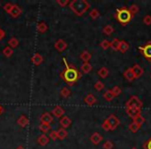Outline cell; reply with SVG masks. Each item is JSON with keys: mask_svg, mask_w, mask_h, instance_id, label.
Instances as JSON below:
<instances>
[{"mask_svg": "<svg viewBox=\"0 0 151 149\" xmlns=\"http://www.w3.org/2000/svg\"><path fill=\"white\" fill-rule=\"evenodd\" d=\"M63 62L65 63V69L60 73V77L62 78V80L66 83L69 86H73L78 80H80L82 78V73L76 68L75 65L69 64L67 63V61L65 60V58L63 59Z\"/></svg>", "mask_w": 151, "mask_h": 149, "instance_id": "1", "label": "cell"}, {"mask_svg": "<svg viewBox=\"0 0 151 149\" xmlns=\"http://www.w3.org/2000/svg\"><path fill=\"white\" fill-rule=\"evenodd\" d=\"M70 11L78 17H82L89 9H90V4L86 0H73L68 4Z\"/></svg>", "mask_w": 151, "mask_h": 149, "instance_id": "2", "label": "cell"}, {"mask_svg": "<svg viewBox=\"0 0 151 149\" xmlns=\"http://www.w3.org/2000/svg\"><path fill=\"white\" fill-rule=\"evenodd\" d=\"M116 19L119 23H121L122 25H125V24L129 23L130 20L132 19V14L129 13L128 9L126 7H122V9H118L116 11Z\"/></svg>", "mask_w": 151, "mask_h": 149, "instance_id": "3", "label": "cell"}, {"mask_svg": "<svg viewBox=\"0 0 151 149\" xmlns=\"http://www.w3.org/2000/svg\"><path fill=\"white\" fill-rule=\"evenodd\" d=\"M143 106V103L141 101V99H139L137 95H132L129 97L127 101L125 104L126 108H137V109H141Z\"/></svg>", "mask_w": 151, "mask_h": 149, "instance_id": "4", "label": "cell"}, {"mask_svg": "<svg viewBox=\"0 0 151 149\" xmlns=\"http://www.w3.org/2000/svg\"><path fill=\"white\" fill-rule=\"evenodd\" d=\"M139 50L147 60L151 61V42H148L144 47H140Z\"/></svg>", "mask_w": 151, "mask_h": 149, "instance_id": "5", "label": "cell"}, {"mask_svg": "<svg viewBox=\"0 0 151 149\" xmlns=\"http://www.w3.org/2000/svg\"><path fill=\"white\" fill-rule=\"evenodd\" d=\"M54 48H55V50H56L57 52L62 53L67 49V44H66V42H65L64 40H62V38H59V40H57L56 42H55Z\"/></svg>", "mask_w": 151, "mask_h": 149, "instance_id": "6", "label": "cell"}, {"mask_svg": "<svg viewBox=\"0 0 151 149\" xmlns=\"http://www.w3.org/2000/svg\"><path fill=\"white\" fill-rule=\"evenodd\" d=\"M108 122H109L110 126H111V130H115L118 127V125L120 124V120L116 117L114 114H111L109 117L107 118Z\"/></svg>", "mask_w": 151, "mask_h": 149, "instance_id": "7", "label": "cell"}, {"mask_svg": "<svg viewBox=\"0 0 151 149\" xmlns=\"http://www.w3.org/2000/svg\"><path fill=\"white\" fill-rule=\"evenodd\" d=\"M125 111L128 117H130L132 120L141 115V109H137V108H126Z\"/></svg>", "mask_w": 151, "mask_h": 149, "instance_id": "8", "label": "cell"}, {"mask_svg": "<svg viewBox=\"0 0 151 149\" xmlns=\"http://www.w3.org/2000/svg\"><path fill=\"white\" fill-rule=\"evenodd\" d=\"M54 121V117L52 116V114L49 113V112H45L40 116V123H48L51 124Z\"/></svg>", "mask_w": 151, "mask_h": 149, "instance_id": "9", "label": "cell"}, {"mask_svg": "<svg viewBox=\"0 0 151 149\" xmlns=\"http://www.w3.org/2000/svg\"><path fill=\"white\" fill-rule=\"evenodd\" d=\"M64 109H63L61 106H56V107H54L53 108V110H52V115L53 116H55V117H57V118H61L63 115H64Z\"/></svg>", "mask_w": 151, "mask_h": 149, "instance_id": "10", "label": "cell"}, {"mask_svg": "<svg viewBox=\"0 0 151 149\" xmlns=\"http://www.w3.org/2000/svg\"><path fill=\"white\" fill-rule=\"evenodd\" d=\"M132 71H134V78L139 79L144 75V69L142 68V66H140L139 64H134V66L132 67Z\"/></svg>", "mask_w": 151, "mask_h": 149, "instance_id": "11", "label": "cell"}, {"mask_svg": "<svg viewBox=\"0 0 151 149\" xmlns=\"http://www.w3.org/2000/svg\"><path fill=\"white\" fill-rule=\"evenodd\" d=\"M96 101H97L96 97H95L94 94H92V93H88V94L84 97V103L86 104V105H88V106L95 105V104H96Z\"/></svg>", "mask_w": 151, "mask_h": 149, "instance_id": "12", "label": "cell"}, {"mask_svg": "<svg viewBox=\"0 0 151 149\" xmlns=\"http://www.w3.org/2000/svg\"><path fill=\"white\" fill-rule=\"evenodd\" d=\"M59 124L61 125V127L65 128L66 130L67 127H69L71 124V120L69 117H67V116H62V117L60 118V120H59Z\"/></svg>", "mask_w": 151, "mask_h": 149, "instance_id": "13", "label": "cell"}, {"mask_svg": "<svg viewBox=\"0 0 151 149\" xmlns=\"http://www.w3.org/2000/svg\"><path fill=\"white\" fill-rule=\"evenodd\" d=\"M21 14H22V9H21V7H20L18 4H14L13 9H12L11 13H9V15L12 16V18L16 19V18L19 17Z\"/></svg>", "mask_w": 151, "mask_h": 149, "instance_id": "14", "label": "cell"}, {"mask_svg": "<svg viewBox=\"0 0 151 149\" xmlns=\"http://www.w3.org/2000/svg\"><path fill=\"white\" fill-rule=\"evenodd\" d=\"M31 61H32V63H33L34 65L38 66V65L42 64V61H44V57H42V55L40 54V53H35V54H34L33 56H32Z\"/></svg>", "mask_w": 151, "mask_h": 149, "instance_id": "15", "label": "cell"}, {"mask_svg": "<svg viewBox=\"0 0 151 149\" xmlns=\"http://www.w3.org/2000/svg\"><path fill=\"white\" fill-rule=\"evenodd\" d=\"M103 139H104L103 136H101V135H99V132H93V134L90 136V141L94 145H99V143L103 141Z\"/></svg>", "mask_w": 151, "mask_h": 149, "instance_id": "16", "label": "cell"}, {"mask_svg": "<svg viewBox=\"0 0 151 149\" xmlns=\"http://www.w3.org/2000/svg\"><path fill=\"white\" fill-rule=\"evenodd\" d=\"M123 76H124V78L126 79V80L128 81V82H132V81L134 80V71H132V67L130 68H127L125 71L123 73Z\"/></svg>", "mask_w": 151, "mask_h": 149, "instance_id": "17", "label": "cell"}, {"mask_svg": "<svg viewBox=\"0 0 151 149\" xmlns=\"http://www.w3.org/2000/svg\"><path fill=\"white\" fill-rule=\"evenodd\" d=\"M17 122H18V124L21 126V127H26V126L29 124V119L27 118V116L21 115L19 118H18Z\"/></svg>", "mask_w": 151, "mask_h": 149, "instance_id": "18", "label": "cell"}, {"mask_svg": "<svg viewBox=\"0 0 151 149\" xmlns=\"http://www.w3.org/2000/svg\"><path fill=\"white\" fill-rule=\"evenodd\" d=\"M49 140H50V138L47 137L45 134H42L37 138V143L40 145V146H46V145L49 143Z\"/></svg>", "mask_w": 151, "mask_h": 149, "instance_id": "19", "label": "cell"}, {"mask_svg": "<svg viewBox=\"0 0 151 149\" xmlns=\"http://www.w3.org/2000/svg\"><path fill=\"white\" fill-rule=\"evenodd\" d=\"M91 57H92V55H91L88 51H84V52H82V53H81V55H80L81 60H82L84 63L89 62V61L91 60Z\"/></svg>", "mask_w": 151, "mask_h": 149, "instance_id": "20", "label": "cell"}, {"mask_svg": "<svg viewBox=\"0 0 151 149\" xmlns=\"http://www.w3.org/2000/svg\"><path fill=\"white\" fill-rule=\"evenodd\" d=\"M97 75H99V76L101 77V78H103V79L107 78V77L109 76V69H108L107 67H105V66L101 67V68L97 71Z\"/></svg>", "mask_w": 151, "mask_h": 149, "instance_id": "21", "label": "cell"}, {"mask_svg": "<svg viewBox=\"0 0 151 149\" xmlns=\"http://www.w3.org/2000/svg\"><path fill=\"white\" fill-rule=\"evenodd\" d=\"M36 29H37L38 33H45V32L48 30V25H47L45 22H40V23L37 24Z\"/></svg>", "mask_w": 151, "mask_h": 149, "instance_id": "22", "label": "cell"}, {"mask_svg": "<svg viewBox=\"0 0 151 149\" xmlns=\"http://www.w3.org/2000/svg\"><path fill=\"white\" fill-rule=\"evenodd\" d=\"M128 49H129V45H128V42H125V40H120V48H119L120 52L125 53L128 51Z\"/></svg>", "mask_w": 151, "mask_h": 149, "instance_id": "23", "label": "cell"}, {"mask_svg": "<svg viewBox=\"0 0 151 149\" xmlns=\"http://www.w3.org/2000/svg\"><path fill=\"white\" fill-rule=\"evenodd\" d=\"M81 71H82L84 73H89L91 71H92V65L90 64V62L83 63L82 66H81Z\"/></svg>", "mask_w": 151, "mask_h": 149, "instance_id": "24", "label": "cell"}, {"mask_svg": "<svg viewBox=\"0 0 151 149\" xmlns=\"http://www.w3.org/2000/svg\"><path fill=\"white\" fill-rule=\"evenodd\" d=\"M57 135H58L59 140H64V139L67 137V132H66V130H65V128L60 127L58 130H57Z\"/></svg>", "mask_w": 151, "mask_h": 149, "instance_id": "25", "label": "cell"}, {"mask_svg": "<svg viewBox=\"0 0 151 149\" xmlns=\"http://www.w3.org/2000/svg\"><path fill=\"white\" fill-rule=\"evenodd\" d=\"M2 54H3V56H4V57H6V58H9V57L13 56L14 50L11 48V47H5V48L2 50Z\"/></svg>", "mask_w": 151, "mask_h": 149, "instance_id": "26", "label": "cell"}, {"mask_svg": "<svg viewBox=\"0 0 151 149\" xmlns=\"http://www.w3.org/2000/svg\"><path fill=\"white\" fill-rule=\"evenodd\" d=\"M104 99H105L107 101H112L114 99H115V96H114L111 89H109V90H107L105 93H104Z\"/></svg>", "mask_w": 151, "mask_h": 149, "instance_id": "27", "label": "cell"}, {"mask_svg": "<svg viewBox=\"0 0 151 149\" xmlns=\"http://www.w3.org/2000/svg\"><path fill=\"white\" fill-rule=\"evenodd\" d=\"M120 48V40L118 38H114L111 42V49L113 51H119Z\"/></svg>", "mask_w": 151, "mask_h": 149, "instance_id": "28", "label": "cell"}, {"mask_svg": "<svg viewBox=\"0 0 151 149\" xmlns=\"http://www.w3.org/2000/svg\"><path fill=\"white\" fill-rule=\"evenodd\" d=\"M60 94H61V96H62V97L67 99V97L70 96L71 91H70V89H69L68 87H63V88L61 89V91H60Z\"/></svg>", "mask_w": 151, "mask_h": 149, "instance_id": "29", "label": "cell"}, {"mask_svg": "<svg viewBox=\"0 0 151 149\" xmlns=\"http://www.w3.org/2000/svg\"><path fill=\"white\" fill-rule=\"evenodd\" d=\"M19 46V40L16 37H11L9 40V47H11L12 49H15Z\"/></svg>", "mask_w": 151, "mask_h": 149, "instance_id": "30", "label": "cell"}, {"mask_svg": "<svg viewBox=\"0 0 151 149\" xmlns=\"http://www.w3.org/2000/svg\"><path fill=\"white\" fill-rule=\"evenodd\" d=\"M89 16H90V18L92 20H96L97 18H99V16H101V13L99 12V9H92L90 11V13H89Z\"/></svg>", "mask_w": 151, "mask_h": 149, "instance_id": "31", "label": "cell"}, {"mask_svg": "<svg viewBox=\"0 0 151 149\" xmlns=\"http://www.w3.org/2000/svg\"><path fill=\"white\" fill-rule=\"evenodd\" d=\"M38 128L40 130V132H48L51 130V124H48V123H40Z\"/></svg>", "mask_w": 151, "mask_h": 149, "instance_id": "32", "label": "cell"}, {"mask_svg": "<svg viewBox=\"0 0 151 149\" xmlns=\"http://www.w3.org/2000/svg\"><path fill=\"white\" fill-rule=\"evenodd\" d=\"M103 32L105 34H107V35H111L114 32V27L111 25H106L105 27L103 28Z\"/></svg>", "mask_w": 151, "mask_h": 149, "instance_id": "33", "label": "cell"}, {"mask_svg": "<svg viewBox=\"0 0 151 149\" xmlns=\"http://www.w3.org/2000/svg\"><path fill=\"white\" fill-rule=\"evenodd\" d=\"M140 128H141V126L138 125V124H137L136 122H134V121H132V123L128 125V130H129L132 132H137L139 130H140Z\"/></svg>", "mask_w": 151, "mask_h": 149, "instance_id": "34", "label": "cell"}, {"mask_svg": "<svg viewBox=\"0 0 151 149\" xmlns=\"http://www.w3.org/2000/svg\"><path fill=\"white\" fill-rule=\"evenodd\" d=\"M128 11H129V13L132 14V16L134 17V15H137V14L139 13V6L137 4H132L129 6V9H128Z\"/></svg>", "mask_w": 151, "mask_h": 149, "instance_id": "35", "label": "cell"}, {"mask_svg": "<svg viewBox=\"0 0 151 149\" xmlns=\"http://www.w3.org/2000/svg\"><path fill=\"white\" fill-rule=\"evenodd\" d=\"M104 88H105V84L101 81H97V82L94 83V89L96 91H101Z\"/></svg>", "mask_w": 151, "mask_h": 149, "instance_id": "36", "label": "cell"}, {"mask_svg": "<svg viewBox=\"0 0 151 149\" xmlns=\"http://www.w3.org/2000/svg\"><path fill=\"white\" fill-rule=\"evenodd\" d=\"M101 48L103 49V50H108L109 48H111V42H109V40H104L103 42H101Z\"/></svg>", "mask_w": 151, "mask_h": 149, "instance_id": "37", "label": "cell"}, {"mask_svg": "<svg viewBox=\"0 0 151 149\" xmlns=\"http://www.w3.org/2000/svg\"><path fill=\"white\" fill-rule=\"evenodd\" d=\"M132 121L136 122V123L138 124V125L142 126V124H144V122L146 121V120H145V118L143 117L142 115H140V116H138V117H137V118H134V119L132 120Z\"/></svg>", "mask_w": 151, "mask_h": 149, "instance_id": "38", "label": "cell"}, {"mask_svg": "<svg viewBox=\"0 0 151 149\" xmlns=\"http://www.w3.org/2000/svg\"><path fill=\"white\" fill-rule=\"evenodd\" d=\"M103 148H104V149H113V148H114L113 142H112V141H110V140H107L105 143H104Z\"/></svg>", "mask_w": 151, "mask_h": 149, "instance_id": "39", "label": "cell"}, {"mask_svg": "<svg viewBox=\"0 0 151 149\" xmlns=\"http://www.w3.org/2000/svg\"><path fill=\"white\" fill-rule=\"evenodd\" d=\"M111 90H112V92H113V94H114V96H115V97L121 94V88H120L119 86H114Z\"/></svg>", "mask_w": 151, "mask_h": 149, "instance_id": "40", "label": "cell"}, {"mask_svg": "<svg viewBox=\"0 0 151 149\" xmlns=\"http://www.w3.org/2000/svg\"><path fill=\"white\" fill-rule=\"evenodd\" d=\"M13 6H14L13 3L7 2V3H5V4L3 5V9H4L5 13L9 14V13H11V11H12V9H13Z\"/></svg>", "mask_w": 151, "mask_h": 149, "instance_id": "41", "label": "cell"}, {"mask_svg": "<svg viewBox=\"0 0 151 149\" xmlns=\"http://www.w3.org/2000/svg\"><path fill=\"white\" fill-rule=\"evenodd\" d=\"M101 127H103L104 130H106V132H109V130H111V126H110L109 122H108V120H104L103 124H101Z\"/></svg>", "mask_w": 151, "mask_h": 149, "instance_id": "42", "label": "cell"}, {"mask_svg": "<svg viewBox=\"0 0 151 149\" xmlns=\"http://www.w3.org/2000/svg\"><path fill=\"white\" fill-rule=\"evenodd\" d=\"M49 138L52 141H56L58 139V135H57V130H51L50 135H49Z\"/></svg>", "mask_w": 151, "mask_h": 149, "instance_id": "43", "label": "cell"}, {"mask_svg": "<svg viewBox=\"0 0 151 149\" xmlns=\"http://www.w3.org/2000/svg\"><path fill=\"white\" fill-rule=\"evenodd\" d=\"M143 23H144L145 25H147V26H150L151 25V16L150 15L145 16L144 19H143Z\"/></svg>", "mask_w": 151, "mask_h": 149, "instance_id": "44", "label": "cell"}, {"mask_svg": "<svg viewBox=\"0 0 151 149\" xmlns=\"http://www.w3.org/2000/svg\"><path fill=\"white\" fill-rule=\"evenodd\" d=\"M56 3L58 5H60L61 7H64L67 4H69V1L68 0H56Z\"/></svg>", "mask_w": 151, "mask_h": 149, "instance_id": "45", "label": "cell"}, {"mask_svg": "<svg viewBox=\"0 0 151 149\" xmlns=\"http://www.w3.org/2000/svg\"><path fill=\"white\" fill-rule=\"evenodd\" d=\"M143 147H144V149H151V138L146 143L143 144Z\"/></svg>", "mask_w": 151, "mask_h": 149, "instance_id": "46", "label": "cell"}, {"mask_svg": "<svg viewBox=\"0 0 151 149\" xmlns=\"http://www.w3.org/2000/svg\"><path fill=\"white\" fill-rule=\"evenodd\" d=\"M5 35H6V33H5V31L2 29V28H0V40H2L3 38L5 37Z\"/></svg>", "mask_w": 151, "mask_h": 149, "instance_id": "47", "label": "cell"}, {"mask_svg": "<svg viewBox=\"0 0 151 149\" xmlns=\"http://www.w3.org/2000/svg\"><path fill=\"white\" fill-rule=\"evenodd\" d=\"M16 149H25V147H24V146H18Z\"/></svg>", "mask_w": 151, "mask_h": 149, "instance_id": "48", "label": "cell"}, {"mask_svg": "<svg viewBox=\"0 0 151 149\" xmlns=\"http://www.w3.org/2000/svg\"><path fill=\"white\" fill-rule=\"evenodd\" d=\"M2 111H3V109H2V106L0 105V114L2 113Z\"/></svg>", "mask_w": 151, "mask_h": 149, "instance_id": "49", "label": "cell"}, {"mask_svg": "<svg viewBox=\"0 0 151 149\" xmlns=\"http://www.w3.org/2000/svg\"><path fill=\"white\" fill-rule=\"evenodd\" d=\"M132 149H137V148H136V147H134V148H132Z\"/></svg>", "mask_w": 151, "mask_h": 149, "instance_id": "50", "label": "cell"}, {"mask_svg": "<svg viewBox=\"0 0 151 149\" xmlns=\"http://www.w3.org/2000/svg\"><path fill=\"white\" fill-rule=\"evenodd\" d=\"M0 7H1V3H0Z\"/></svg>", "mask_w": 151, "mask_h": 149, "instance_id": "51", "label": "cell"}]
</instances>
